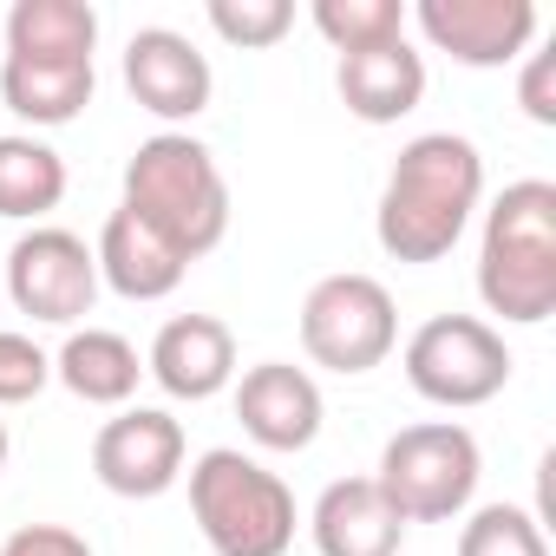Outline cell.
Wrapping results in <instances>:
<instances>
[{
    "mask_svg": "<svg viewBox=\"0 0 556 556\" xmlns=\"http://www.w3.org/2000/svg\"><path fill=\"white\" fill-rule=\"evenodd\" d=\"M210 27L229 47L262 53V47H275L295 27V0H210Z\"/></svg>",
    "mask_w": 556,
    "mask_h": 556,
    "instance_id": "603a6c76",
    "label": "cell"
},
{
    "mask_svg": "<svg viewBox=\"0 0 556 556\" xmlns=\"http://www.w3.org/2000/svg\"><path fill=\"white\" fill-rule=\"evenodd\" d=\"M125 210L144 216L184 262L210 255L229 236V184L216 151L190 131L144 138L125 164Z\"/></svg>",
    "mask_w": 556,
    "mask_h": 556,
    "instance_id": "3957f363",
    "label": "cell"
},
{
    "mask_svg": "<svg viewBox=\"0 0 556 556\" xmlns=\"http://www.w3.org/2000/svg\"><path fill=\"white\" fill-rule=\"evenodd\" d=\"M517 105L530 125H556V53H523V79H517Z\"/></svg>",
    "mask_w": 556,
    "mask_h": 556,
    "instance_id": "d4e9b609",
    "label": "cell"
},
{
    "mask_svg": "<svg viewBox=\"0 0 556 556\" xmlns=\"http://www.w3.org/2000/svg\"><path fill=\"white\" fill-rule=\"evenodd\" d=\"M484 203V157L471 138L458 131H426L413 138L393 170H387V190H380V210H374V236L393 262L406 268H426V262H445L458 249V236L471 229Z\"/></svg>",
    "mask_w": 556,
    "mask_h": 556,
    "instance_id": "6da1fadb",
    "label": "cell"
},
{
    "mask_svg": "<svg viewBox=\"0 0 556 556\" xmlns=\"http://www.w3.org/2000/svg\"><path fill=\"white\" fill-rule=\"evenodd\" d=\"M8 452H14V439H8V419H0V471H8Z\"/></svg>",
    "mask_w": 556,
    "mask_h": 556,
    "instance_id": "4316f807",
    "label": "cell"
},
{
    "mask_svg": "<svg viewBox=\"0 0 556 556\" xmlns=\"http://www.w3.org/2000/svg\"><path fill=\"white\" fill-rule=\"evenodd\" d=\"M308 21L334 53H367V47L406 40V0H315Z\"/></svg>",
    "mask_w": 556,
    "mask_h": 556,
    "instance_id": "44dd1931",
    "label": "cell"
},
{
    "mask_svg": "<svg viewBox=\"0 0 556 556\" xmlns=\"http://www.w3.org/2000/svg\"><path fill=\"white\" fill-rule=\"evenodd\" d=\"M99 8L92 0H14L8 60H92Z\"/></svg>",
    "mask_w": 556,
    "mask_h": 556,
    "instance_id": "d6986e66",
    "label": "cell"
},
{
    "mask_svg": "<svg viewBox=\"0 0 556 556\" xmlns=\"http://www.w3.org/2000/svg\"><path fill=\"white\" fill-rule=\"evenodd\" d=\"M302 348L315 367H328L341 380L374 374L400 348V308H393L387 282H374L361 268L321 275L302 302Z\"/></svg>",
    "mask_w": 556,
    "mask_h": 556,
    "instance_id": "52a82bcc",
    "label": "cell"
},
{
    "mask_svg": "<svg viewBox=\"0 0 556 556\" xmlns=\"http://www.w3.org/2000/svg\"><path fill=\"white\" fill-rule=\"evenodd\" d=\"M8 302L47 328H73L92 315L99 302V262L86 249V236L34 223L14 249H8Z\"/></svg>",
    "mask_w": 556,
    "mask_h": 556,
    "instance_id": "ba28073f",
    "label": "cell"
},
{
    "mask_svg": "<svg viewBox=\"0 0 556 556\" xmlns=\"http://www.w3.org/2000/svg\"><path fill=\"white\" fill-rule=\"evenodd\" d=\"M92 478L112 497H164L184 478V426L164 406H125L92 439Z\"/></svg>",
    "mask_w": 556,
    "mask_h": 556,
    "instance_id": "30bf717a",
    "label": "cell"
},
{
    "mask_svg": "<svg viewBox=\"0 0 556 556\" xmlns=\"http://www.w3.org/2000/svg\"><path fill=\"white\" fill-rule=\"evenodd\" d=\"M92 262H99V282H105L112 295H125V302H164V295L184 289V275H190V262H184L144 216H131L125 203L105 216Z\"/></svg>",
    "mask_w": 556,
    "mask_h": 556,
    "instance_id": "5bb4252c",
    "label": "cell"
},
{
    "mask_svg": "<svg viewBox=\"0 0 556 556\" xmlns=\"http://www.w3.org/2000/svg\"><path fill=\"white\" fill-rule=\"evenodd\" d=\"M478 478H484V452H478V439L458 419L400 426L387 439V452H380V471H374V484L387 491V504L406 523H452V517H465L471 497H478Z\"/></svg>",
    "mask_w": 556,
    "mask_h": 556,
    "instance_id": "5b68a950",
    "label": "cell"
},
{
    "mask_svg": "<svg viewBox=\"0 0 556 556\" xmlns=\"http://www.w3.org/2000/svg\"><path fill=\"white\" fill-rule=\"evenodd\" d=\"M315 549L321 556H400L406 543V517L387 504V491L374 478H334L315 497Z\"/></svg>",
    "mask_w": 556,
    "mask_h": 556,
    "instance_id": "9a60e30c",
    "label": "cell"
},
{
    "mask_svg": "<svg viewBox=\"0 0 556 556\" xmlns=\"http://www.w3.org/2000/svg\"><path fill=\"white\" fill-rule=\"evenodd\" d=\"M478 302L510 328H543L556 315V184H504V197L484 210Z\"/></svg>",
    "mask_w": 556,
    "mask_h": 556,
    "instance_id": "7a4b0ae2",
    "label": "cell"
},
{
    "mask_svg": "<svg viewBox=\"0 0 556 556\" xmlns=\"http://www.w3.org/2000/svg\"><path fill=\"white\" fill-rule=\"evenodd\" d=\"M144 374L170 393V400H216L229 380H236V334L216 321V315H177L157 328L151 354H144Z\"/></svg>",
    "mask_w": 556,
    "mask_h": 556,
    "instance_id": "4fadbf2b",
    "label": "cell"
},
{
    "mask_svg": "<svg viewBox=\"0 0 556 556\" xmlns=\"http://www.w3.org/2000/svg\"><path fill=\"white\" fill-rule=\"evenodd\" d=\"M458 556H549L543 517L523 504H484L458 530Z\"/></svg>",
    "mask_w": 556,
    "mask_h": 556,
    "instance_id": "7402d4cb",
    "label": "cell"
},
{
    "mask_svg": "<svg viewBox=\"0 0 556 556\" xmlns=\"http://www.w3.org/2000/svg\"><path fill=\"white\" fill-rule=\"evenodd\" d=\"M406 21L426 34L432 53H445L471 73L517 66L543 27L536 0H419V8H406Z\"/></svg>",
    "mask_w": 556,
    "mask_h": 556,
    "instance_id": "9c48e42d",
    "label": "cell"
},
{
    "mask_svg": "<svg viewBox=\"0 0 556 556\" xmlns=\"http://www.w3.org/2000/svg\"><path fill=\"white\" fill-rule=\"evenodd\" d=\"M47 380H53V354L34 348V334L0 328V406H27V400H40Z\"/></svg>",
    "mask_w": 556,
    "mask_h": 556,
    "instance_id": "cb8c5ba5",
    "label": "cell"
},
{
    "mask_svg": "<svg viewBox=\"0 0 556 556\" xmlns=\"http://www.w3.org/2000/svg\"><path fill=\"white\" fill-rule=\"evenodd\" d=\"M0 556H92V543L66 523H27L14 530L8 543H0Z\"/></svg>",
    "mask_w": 556,
    "mask_h": 556,
    "instance_id": "484cf974",
    "label": "cell"
},
{
    "mask_svg": "<svg viewBox=\"0 0 556 556\" xmlns=\"http://www.w3.org/2000/svg\"><path fill=\"white\" fill-rule=\"evenodd\" d=\"M334 86H341V105L361 125H400L426 99V60L413 53V40H387V47H367V53H341Z\"/></svg>",
    "mask_w": 556,
    "mask_h": 556,
    "instance_id": "2e32d148",
    "label": "cell"
},
{
    "mask_svg": "<svg viewBox=\"0 0 556 556\" xmlns=\"http://www.w3.org/2000/svg\"><path fill=\"white\" fill-rule=\"evenodd\" d=\"M125 92L164 118V125H190L197 112H210V92H216V73L210 60L197 53L190 34L177 27H138L125 40Z\"/></svg>",
    "mask_w": 556,
    "mask_h": 556,
    "instance_id": "8fae6325",
    "label": "cell"
},
{
    "mask_svg": "<svg viewBox=\"0 0 556 556\" xmlns=\"http://www.w3.org/2000/svg\"><path fill=\"white\" fill-rule=\"evenodd\" d=\"M99 92L92 60H0V105L27 125H73Z\"/></svg>",
    "mask_w": 556,
    "mask_h": 556,
    "instance_id": "e0dca14e",
    "label": "cell"
},
{
    "mask_svg": "<svg viewBox=\"0 0 556 556\" xmlns=\"http://www.w3.org/2000/svg\"><path fill=\"white\" fill-rule=\"evenodd\" d=\"M236 419L262 452H308L321 439L328 400L308 367L295 361H262L236 380Z\"/></svg>",
    "mask_w": 556,
    "mask_h": 556,
    "instance_id": "7c38bea8",
    "label": "cell"
},
{
    "mask_svg": "<svg viewBox=\"0 0 556 556\" xmlns=\"http://www.w3.org/2000/svg\"><path fill=\"white\" fill-rule=\"evenodd\" d=\"M53 380L86 406H131L138 380H144V361L112 328H73L66 348L53 354Z\"/></svg>",
    "mask_w": 556,
    "mask_h": 556,
    "instance_id": "ac0fdd59",
    "label": "cell"
},
{
    "mask_svg": "<svg viewBox=\"0 0 556 556\" xmlns=\"http://www.w3.org/2000/svg\"><path fill=\"white\" fill-rule=\"evenodd\" d=\"M400 361H406V387L426 406H445V413L491 406L510 387V367H517L504 334L478 315H432L426 328H413Z\"/></svg>",
    "mask_w": 556,
    "mask_h": 556,
    "instance_id": "8992f818",
    "label": "cell"
},
{
    "mask_svg": "<svg viewBox=\"0 0 556 556\" xmlns=\"http://www.w3.org/2000/svg\"><path fill=\"white\" fill-rule=\"evenodd\" d=\"M60 203H66V157L53 144H40L34 131H8L0 138V216L40 223Z\"/></svg>",
    "mask_w": 556,
    "mask_h": 556,
    "instance_id": "ffe728a7",
    "label": "cell"
},
{
    "mask_svg": "<svg viewBox=\"0 0 556 556\" xmlns=\"http://www.w3.org/2000/svg\"><path fill=\"white\" fill-rule=\"evenodd\" d=\"M190 517L216 556H289L295 543V491L236 445L190 465Z\"/></svg>",
    "mask_w": 556,
    "mask_h": 556,
    "instance_id": "277c9868",
    "label": "cell"
}]
</instances>
